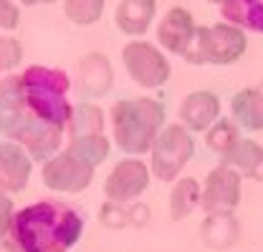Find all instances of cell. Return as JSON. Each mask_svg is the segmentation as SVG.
Returning a JSON list of instances; mask_svg holds the SVG:
<instances>
[{
    "mask_svg": "<svg viewBox=\"0 0 263 252\" xmlns=\"http://www.w3.org/2000/svg\"><path fill=\"white\" fill-rule=\"evenodd\" d=\"M220 15L240 31L263 33V0H223Z\"/></svg>",
    "mask_w": 263,
    "mask_h": 252,
    "instance_id": "17",
    "label": "cell"
},
{
    "mask_svg": "<svg viewBox=\"0 0 263 252\" xmlns=\"http://www.w3.org/2000/svg\"><path fill=\"white\" fill-rule=\"evenodd\" d=\"M0 134L21 144L33 161H46L64 146V131L38 121L23 103L15 73L0 78Z\"/></svg>",
    "mask_w": 263,
    "mask_h": 252,
    "instance_id": "2",
    "label": "cell"
},
{
    "mask_svg": "<svg viewBox=\"0 0 263 252\" xmlns=\"http://www.w3.org/2000/svg\"><path fill=\"white\" fill-rule=\"evenodd\" d=\"M195 31H197V26H195V20H193V15H190V10H185V8H170L160 18V23H157V43L162 46L167 53L185 58V53L193 46Z\"/></svg>",
    "mask_w": 263,
    "mask_h": 252,
    "instance_id": "11",
    "label": "cell"
},
{
    "mask_svg": "<svg viewBox=\"0 0 263 252\" xmlns=\"http://www.w3.org/2000/svg\"><path fill=\"white\" fill-rule=\"evenodd\" d=\"M21 23V8L15 0H0V31H15Z\"/></svg>",
    "mask_w": 263,
    "mask_h": 252,
    "instance_id": "24",
    "label": "cell"
},
{
    "mask_svg": "<svg viewBox=\"0 0 263 252\" xmlns=\"http://www.w3.org/2000/svg\"><path fill=\"white\" fill-rule=\"evenodd\" d=\"M155 13H157V0H119L114 20L124 35L139 38L149 31Z\"/></svg>",
    "mask_w": 263,
    "mask_h": 252,
    "instance_id": "14",
    "label": "cell"
},
{
    "mask_svg": "<svg viewBox=\"0 0 263 252\" xmlns=\"http://www.w3.org/2000/svg\"><path fill=\"white\" fill-rule=\"evenodd\" d=\"M122 63L129 78L142 89H160L167 83L172 66L162 48L152 46L149 40H132L122 48Z\"/></svg>",
    "mask_w": 263,
    "mask_h": 252,
    "instance_id": "8",
    "label": "cell"
},
{
    "mask_svg": "<svg viewBox=\"0 0 263 252\" xmlns=\"http://www.w3.org/2000/svg\"><path fill=\"white\" fill-rule=\"evenodd\" d=\"M43 3H56V0H43Z\"/></svg>",
    "mask_w": 263,
    "mask_h": 252,
    "instance_id": "29",
    "label": "cell"
},
{
    "mask_svg": "<svg viewBox=\"0 0 263 252\" xmlns=\"http://www.w3.org/2000/svg\"><path fill=\"white\" fill-rule=\"evenodd\" d=\"M66 131H68V139L86 136V134H104V111L94 103L73 106V114H71Z\"/></svg>",
    "mask_w": 263,
    "mask_h": 252,
    "instance_id": "20",
    "label": "cell"
},
{
    "mask_svg": "<svg viewBox=\"0 0 263 252\" xmlns=\"http://www.w3.org/2000/svg\"><path fill=\"white\" fill-rule=\"evenodd\" d=\"M200 182L193 177H185V179H177L175 187L170 192V217L175 222L185 220L200 207Z\"/></svg>",
    "mask_w": 263,
    "mask_h": 252,
    "instance_id": "19",
    "label": "cell"
},
{
    "mask_svg": "<svg viewBox=\"0 0 263 252\" xmlns=\"http://www.w3.org/2000/svg\"><path fill=\"white\" fill-rule=\"evenodd\" d=\"M109 139L104 134H86L68 139L61 152L43 161L41 182L53 192L79 194L91 184L97 166L109 157Z\"/></svg>",
    "mask_w": 263,
    "mask_h": 252,
    "instance_id": "3",
    "label": "cell"
},
{
    "mask_svg": "<svg viewBox=\"0 0 263 252\" xmlns=\"http://www.w3.org/2000/svg\"><path fill=\"white\" fill-rule=\"evenodd\" d=\"M21 5H26V8H33V5H41L43 0H18Z\"/></svg>",
    "mask_w": 263,
    "mask_h": 252,
    "instance_id": "27",
    "label": "cell"
},
{
    "mask_svg": "<svg viewBox=\"0 0 263 252\" xmlns=\"http://www.w3.org/2000/svg\"><path fill=\"white\" fill-rule=\"evenodd\" d=\"M21 58H23V46L10 35H0V76L13 71Z\"/></svg>",
    "mask_w": 263,
    "mask_h": 252,
    "instance_id": "23",
    "label": "cell"
},
{
    "mask_svg": "<svg viewBox=\"0 0 263 252\" xmlns=\"http://www.w3.org/2000/svg\"><path fill=\"white\" fill-rule=\"evenodd\" d=\"M240 202V174L220 164L205 177V187L200 192V207L208 215H228Z\"/></svg>",
    "mask_w": 263,
    "mask_h": 252,
    "instance_id": "10",
    "label": "cell"
},
{
    "mask_svg": "<svg viewBox=\"0 0 263 252\" xmlns=\"http://www.w3.org/2000/svg\"><path fill=\"white\" fill-rule=\"evenodd\" d=\"M33 172L31 154L15 141H0V187L8 194L23 192Z\"/></svg>",
    "mask_w": 263,
    "mask_h": 252,
    "instance_id": "12",
    "label": "cell"
},
{
    "mask_svg": "<svg viewBox=\"0 0 263 252\" xmlns=\"http://www.w3.org/2000/svg\"><path fill=\"white\" fill-rule=\"evenodd\" d=\"M180 121L187 131H208L220 116V101L210 91H195L180 103Z\"/></svg>",
    "mask_w": 263,
    "mask_h": 252,
    "instance_id": "13",
    "label": "cell"
},
{
    "mask_svg": "<svg viewBox=\"0 0 263 252\" xmlns=\"http://www.w3.org/2000/svg\"><path fill=\"white\" fill-rule=\"evenodd\" d=\"M152 161H149V172L160 179V182H175L185 164L195 154V139L193 131H187L182 124H167L157 134L152 149Z\"/></svg>",
    "mask_w": 263,
    "mask_h": 252,
    "instance_id": "7",
    "label": "cell"
},
{
    "mask_svg": "<svg viewBox=\"0 0 263 252\" xmlns=\"http://www.w3.org/2000/svg\"><path fill=\"white\" fill-rule=\"evenodd\" d=\"M79 73H81V91L86 96H104L114 83L111 63L101 53H89L79 66Z\"/></svg>",
    "mask_w": 263,
    "mask_h": 252,
    "instance_id": "15",
    "label": "cell"
},
{
    "mask_svg": "<svg viewBox=\"0 0 263 252\" xmlns=\"http://www.w3.org/2000/svg\"><path fill=\"white\" fill-rule=\"evenodd\" d=\"M111 139L117 149L129 157H139L152 149L164 126V106L157 98H122L109 111Z\"/></svg>",
    "mask_w": 263,
    "mask_h": 252,
    "instance_id": "5",
    "label": "cell"
},
{
    "mask_svg": "<svg viewBox=\"0 0 263 252\" xmlns=\"http://www.w3.org/2000/svg\"><path fill=\"white\" fill-rule=\"evenodd\" d=\"M0 252H23L10 237H5V240H0Z\"/></svg>",
    "mask_w": 263,
    "mask_h": 252,
    "instance_id": "26",
    "label": "cell"
},
{
    "mask_svg": "<svg viewBox=\"0 0 263 252\" xmlns=\"http://www.w3.org/2000/svg\"><path fill=\"white\" fill-rule=\"evenodd\" d=\"M18 81L23 103L33 116L59 131H66L73 114V103L68 101V73L51 66H28L23 73H18Z\"/></svg>",
    "mask_w": 263,
    "mask_h": 252,
    "instance_id": "4",
    "label": "cell"
},
{
    "mask_svg": "<svg viewBox=\"0 0 263 252\" xmlns=\"http://www.w3.org/2000/svg\"><path fill=\"white\" fill-rule=\"evenodd\" d=\"M223 164L233 166L240 177H251L263 182V146L251 139H238V144L223 157Z\"/></svg>",
    "mask_w": 263,
    "mask_h": 252,
    "instance_id": "16",
    "label": "cell"
},
{
    "mask_svg": "<svg viewBox=\"0 0 263 252\" xmlns=\"http://www.w3.org/2000/svg\"><path fill=\"white\" fill-rule=\"evenodd\" d=\"M233 119L235 124L248 129V131H261L263 129V91L256 89H243L233 96Z\"/></svg>",
    "mask_w": 263,
    "mask_h": 252,
    "instance_id": "18",
    "label": "cell"
},
{
    "mask_svg": "<svg viewBox=\"0 0 263 252\" xmlns=\"http://www.w3.org/2000/svg\"><path fill=\"white\" fill-rule=\"evenodd\" d=\"M149 164H144L142 159L129 157L114 164V169L109 172L106 182H104V197L106 202H117V204H127L134 202L137 197L144 194V189L149 187Z\"/></svg>",
    "mask_w": 263,
    "mask_h": 252,
    "instance_id": "9",
    "label": "cell"
},
{
    "mask_svg": "<svg viewBox=\"0 0 263 252\" xmlns=\"http://www.w3.org/2000/svg\"><path fill=\"white\" fill-rule=\"evenodd\" d=\"M106 0H64V15L76 26H94L104 15Z\"/></svg>",
    "mask_w": 263,
    "mask_h": 252,
    "instance_id": "22",
    "label": "cell"
},
{
    "mask_svg": "<svg viewBox=\"0 0 263 252\" xmlns=\"http://www.w3.org/2000/svg\"><path fill=\"white\" fill-rule=\"evenodd\" d=\"M238 139H240V131H238V126L233 124V121H228V119H218L215 124L205 131V141H208V146H210L218 157H226L230 149L238 144Z\"/></svg>",
    "mask_w": 263,
    "mask_h": 252,
    "instance_id": "21",
    "label": "cell"
},
{
    "mask_svg": "<svg viewBox=\"0 0 263 252\" xmlns=\"http://www.w3.org/2000/svg\"><path fill=\"white\" fill-rule=\"evenodd\" d=\"M84 235V215L59 199H41L18 209L10 240L23 252H68Z\"/></svg>",
    "mask_w": 263,
    "mask_h": 252,
    "instance_id": "1",
    "label": "cell"
},
{
    "mask_svg": "<svg viewBox=\"0 0 263 252\" xmlns=\"http://www.w3.org/2000/svg\"><path fill=\"white\" fill-rule=\"evenodd\" d=\"M246 33L230 23L220 26H208L197 28L190 51L185 53L187 63H213V66H226V63L238 61L246 53Z\"/></svg>",
    "mask_w": 263,
    "mask_h": 252,
    "instance_id": "6",
    "label": "cell"
},
{
    "mask_svg": "<svg viewBox=\"0 0 263 252\" xmlns=\"http://www.w3.org/2000/svg\"><path fill=\"white\" fill-rule=\"evenodd\" d=\"M13 215H15L13 202H10L8 192H3V189H0V240H5V237L10 235V222H13Z\"/></svg>",
    "mask_w": 263,
    "mask_h": 252,
    "instance_id": "25",
    "label": "cell"
},
{
    "mask_svg": "<svg viewBox=\"0 0 263 252\" xmlns=\"http://www.w3.org/2000/svg\"><path fill=\"white\" fill-rule=\"evenodd\" d=\"M208 3H218V5H220V3H223V0H208Z\"/></svg>",
    "mask_w": 263,
    "mask_h": 252,
    "instance_id": "28",
    "label": "cell"
},
{
    "mask_svg": "<svg viewBox=\"0 0 263 252\" xmlns=\"http://www.w3.org/2000/svg\"><path fill=\"white\" fill-rule=\"evenodd\" d=\"M261 91H263V83H261Z\"/></svg>",
    "mask_w": 263,
    "mask_h": 252,
    "instance_id": "30",
    "label": "cell"
}]
</instances>
